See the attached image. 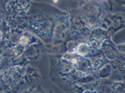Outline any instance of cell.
Listing matches in <instances>:
<instances>
[{
    "mask_svg": "<svg viewBox=\"0 0 125 93\" xmlns=\"http://www.w3.org/2000/svg\"><path fill=\"white\" fill-rule=\"evenodd\" d=\"M100 28L107 32L111 38L117 32L125 28V12L106 13L101 21Z\"/></svg>",
    "mask_w": 125,
    "mask_h": 93,
    "instance_id": "1",
    "label": "cell"
},
{
    "mask_svg": "<svg viewBox=\"0 0 125 93\" xmlns=\"http://www.w3.org/2000/svg\"><path fill=\"white\" fill-rule=\"evenodd\" d=\"M78 14L79 16L90 17L102 21L103 17L106 13L102 8L101 1H85L80 3Z\"/></svg>",
    "mask_w": 125,
    "mask_h": 93,
    "instance_id": "2",
    "label": "cell"
},
{
    "mask_svg": "<svg viewBox=\"0 0 125 93\" xmlns=\"http://www.w3.org/2000/svg\"><path fill=\"white\" fill-rule=\"evenodd\" d=\"M100 50L104 58L111 62L118 60L120 56V52L117 49V46L112 42L111 38L106 39L102 43V45L100 46Z\"/></svg>",
    "mask_w": 125,
    "mask_h": 93,
    "instance_id": "3",
    "label": "cell"
},
{
    "mask_svg": "<svg viewBox=\"0 0 125 93\" xmlns=\"http://www.w3.org/2000/svg\"><path fill=\"white\" fill-rule=\"evenodd\" d=\"M113 70H114V67H113L112 62H108L104 63L102 67H100L94 73V74H95L96 78L99 80H108L112 75Z\"/></svg>",
    "mask_w": 125,
    "mask_h": 93,
    "instance_id": "4",
    "label": "cell"
},
{
    "mask_svg": "<svg viewBox=\"0 0 125 93\" xmlns=\"http://www.w3.org/2000/svg\"><path fill=\"white\" fill-rule=\"evenodd\" d=\"M109 38L110 37L108 36V34H107V32H105L104 30L101 29V28H97L95 30H93L92 36H91L89 40H91V41L94 42V43H96V44H98V45L101 46L102 43L104 40L109 39Z\"/></svg>",
    "mask_w": 125,
    "mask_h": 93,
    "instance_id": "5",
    "label": "cell"
},
{
    "mask_svg": "<svg viewBox=\"0 0 125 93\" xmlns=\"http://www.w3.org/2000/svg\"><path fill=\"white\" fill-rule=\"evenodd\" d=\"M90 45H89L88 41H83L79 42L78 44V46L75 49V53L78 54V56L84 58H89L90 56Z\"/></svg>",
    "mask_w": 125,
    "mask_h": 93,
    "instance_id": "6",
    "label": "cell"
},
{
    "mask_svg": "<svg viewBox=\"0 0 125 93\" xmlns=\"http://www.w3.org/2000/svg\"><path fill=\"white\" fill-rule=\"evenodd\" d=\"M101 4L105 13H111V11L113 10V5L111 1H101Z\"/></svg>",
    "mask_w": 125,
    "mask_h": 93,
    "instance_id": "7",
    "label": "cell"
},
{
    "mask_svg": "<svg viewBox=\"0 0 125 93\" xmlns=\"http://www.w3.org/2000/svg\"><path fill=\"white\" fill-rule=\"evenodd\" d=\"M117 49H118V51L120 52V54L125 55V43L121 44V45H117Z\"/></svg>",
    "mask_w": 125,
    "mask_h": 93,
    "instance_id": "8",
    "label": "cell"
},
{
    "mask_svg": "<svg viewBox=\"0 0 125 93\" xmlns=\"http://www.w3.org/2000/svg\"><path fill=\"white\" fill-rule=\"evenodd\" d=\"M82 93H98V92H96V91H91V90H84Z\"/></svg>",
    "mask_w": 125,
    "mask_h": 93,
    "instance_id": "9",
    "label": "cell"
},
{
    "mask_svg": "<svg viewBox=\"0 0 125 93\" xmlns=\"http://www.w3.org/2000/svg\"><path fill=\"white\" fill-rule=\"evenodd\" d=\"M119 3H120V4H123V5H125V1H120Z\"/></svg>",
    "mask_w": 125,
    "mask_h": 93,
    "instance_id": "10",
    "label": "cell"
}]
</instances>
